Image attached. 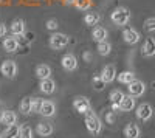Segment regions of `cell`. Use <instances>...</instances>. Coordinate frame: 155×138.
Returning <instances> with one entry per match:
<instances>
[{"instance_id":"cell-32","label":"cell","mask_w":155,"mask_h":138,"mask_svg":"<svg viewBox=\"0 0 155 138\" xmlns=\"http://www.w3.org/2000/svg\"><path fill=\"white\" fill-rule=\"evenodd\" d=\"M144 28H146L147 33H153V31H155V19H153V17L146 19V22H144Z\"/></svg>"},{"instance_id":"cell-16","label":"cell","mask_w":155,"mask_h":138,"mask_svg":"<svg viewBox=\"0 0 155 138\" xmlns=\"http://www.w3.org/2000/svg\"><path fill=\"white\" fill-rule=\"evenodd\" d=\"M141 54H143L144 58H153V54H155V41H153V37H147V39L144 41L143 47H141Z\"/></svg>"},{"instance_id":"cell-33","label":"cell","mask_w":155,"mask_h":138,"mask_svg":"<svg viewBox=\"0 0 155 138\" xmlns=\"http://www.w3.org/2000/svg\"><path fill=\"white\" fill-rule=\"evenodd\" d=\"M58 28H59V22H58L56 19H48V20H47V30L56 31Z\"/></svg>"},{"instance_id":"cell-21","label":"cell","mask_w":155,"mask_h":138,"mask_svg":"<svg viewBox=\"0 0 155 138\" xmlns=\"http://www.w3.org/2000/svg\"><path fill=\"white\" fill-rule=\"evenodd\" d=\"M17 123V115L16 112L12 110H3V115H2V123L0 124H5V126H12V124Z\"/></svg>"},{"instance_id":"cell-11","label":"cell","mask_w":155,"mask_h":138,"mask_svg":"<svg viewBox=\"0 0 155 138\" xmlns=\"http://www.w3.org/2000/svg\"><path fill=\"white\" fill-rule=\"evenodd\" d=\"M39 113H41L42 117L45 118H51L56 115V106L53 101H50V99H47V101H42L41 104V109H39Z\"/></svg>"},{"instance_id":"cell-19","label":"cell","mask_w":155,"mask_h":138,"mask_svg":"<svg viewBox=\"0 0 155 138\" xmlns=\"http://www.w3.org/2000/svg\"><path fill=\"white\" fill-rule=\"evenodd\" d=\"M92 37L95 42H102V41H107L109 37V31L104 28V27H99V25H96V27L93 28L92 31Z\"/></svg>"},{"instance_id":"cell-28","label":"cell","mask_w":155,"mask_h":138,"mask_svg":"<svg viewBox=\"0 0 155 138\" xmlns=\"http://www.w3.org/2000/svg\"><path fill=\"white\" fill-rule=\"evenodd\" d=\"M17 138H33V129L28 124H22L19 126V135Z\"/></svg>"},{"instance_id":"cell-12","label":"cell","mask_w":155,"mask_h":138,"mask_svg":"<svg viewBox=\"0 0 155 138\" xmlns=\"http://www.w3.org/2000/svg\"><path fill=\"white\" fill-rule=\"evenodd\" d=\"M9 31H11V34L12 36H23L25 34V31H27V23H25V20L23 19H16V20H12V23H11V27H9Z\"/></svg>"},{"instance_id":"cell-17","label":"cell","mask_w":155,"mask_h":138,"mask_svg":"<svg viewBox=\"0 0 155 138\" xmlns=\"http://www.w3.org/2000/svg\"><path fill=\"white\" fill-rule=\"evenodd\" d=\"M137 106V101H135V98L130 96V95H124L123 99H121V103H120V110L123 112H130L134 110Z\"/></svg>"},{"instance_id":"cell-38","label":"cell","mask_w":155,"mask_h":138,"mask_svg":"<svg viewBox=\"0 0 155 138\" xmlns=\"http://www.w3.org/2000/svg\"><path fill=\"white\" fill-rule=\"evenodd\" d=\"M2 115H3V110L0 109V123H2Z\"/></svg>"},{"instance_id":"cell-22","label":"cell","mask_w":155,"mask_h":138,"mask_svg":"<svg viewBox=\"0 0 155 138\" xmlns=\"http://www.w3.org/2000/svg\"><path fill=\"white\" fill-rule=\"evenodd\" d=\"M19 48V41L17 37H6V39L3 41V50L6 53H14L16 50Z\"/></svg>"},{"instance_id":"cell-25","label":"cell","mask_w":155,"mask_h":138,"mask_svg":"<svg viewBox=\"0 0 155 138\" xmlns=\"http://www.w3.org/2000/svg\"><path fill=\"white\" fill-rule=\"evenodd\" d=\"M17 135H19V126L17 124H12V126H8L0 133V138H17Z\"/></svg>"},{"instance_id":"cell-31","label":"cell","mask_w":155,"mask_h":138,"mask_svg":"<svg viewBox=\"0 0 155 138\" xmlns=\"http://www.w3.org/2000/svg\"><path fill=\"white\" fill-rule=\"evenodd\" d=\"M42 101L44 99H41V98H31V104H30V112L31 113H39V109H41Z\"/></svg>"},{"instance_id":"cell-2","label":"cell","mask_w":155,"mask_h":138,"mask_svg":"<svg viewBox=\"0 0 155 138\" xmlns=\"http://www.w3.org/2000/svg\"><path fill=\"white\" fill-rule=\"evenodd\" d=\"M130 11H129L126 6H118L112 11L110 14V20L116 25V27H124L130 22Z\"/></svg>"},{"instance_id":"cell-24","label":"cell","mask_w":155,"mask_h":138,"mask_svg":"<svg viewBox=\"0 0 155 138\" xmlns=\"http://www.w3.org/2000/svg\"><path fill=\"white\" fill-rule=\"evenodd\" d=\"M116 78H118V82H121V84H130L134 79H137L135 78V73L134 71H129V70H126V71H121L120 74H116Z\"/></svg>"},{"instance_id":"cell-23","label":"cell","mask_w":155,"mask_h":138,"mask_svg":"<svg viewBox=\"0 0 155 138\" xmlns=\"http://www.w3.org/2000/svg\"><path fill=\"white\" fill-rule=\"evenodd\" d=\"M36 76L39 79H47L51 76V67L47 64H39L36 67Z\"/></svg>"},{"instance_id":"cell-26","label":"cell","mask_w":155,"mask_h":138,"mask_svg":"<svg viewBox=\"0 0 155 138\" xmlns=\"http://www.w3.org/2000/svg\"><path fill=\"white\" fill-rule=\"evenodd\" d=\"M96 50H98V53H99L101 56H109V54L112 53V44H110V42H107V41L98 42Z\"/></svg>"},{"instance_id":"cell-3","label":"cell","mask_w":155,"mask_h":138,"mask_svg":"<svg viewBox=\"0 0 155 138\" xmlns=\"http://www.w3.org/2000/svg\"><path fill=\"white\" fill-rule=\"evenodd\" d=\"M70 42V37L65 34V33H53L50 36V39H48V45L51 50H62V48H65Z\"/></svg>"},{"instance_id":"cell-29","label":"cell","mask_w":155,"mask_h":138,"mask_svg":"<svg viewBox=\"0 0 155 138\" xmlns=\"http://www.w3.org/2000/svg\"><path fill=\"white\" fill-rule=\"evenodd\" d=\"M73 5L79 11H88L92 8V0H74Z\"/></svg>"},{"instance_id":"cell-13","label":"cell","mask_w":155,"mask_h":138,"mask_svg":"<svg viewBox=\"0 0 155 138\" xmlns=\"http://www.w3.org/2000/svg\"><path fill=\"white\" fill-rule=\"evenodd\" d=\"M123 96H124V93L121 90H112L110 95H109L110 104H112V112H115V113H118V112H120V103H121Z\"/></svg>"},{"instance_id":"cell-4","label":"cell","mask_w":155,"mask_h":138,"mask_svg":"<svg viewBox=\"0 0 155 138\" xmlns=\"http://www.w3.org/2000/svg\"><path fill=\"white\" fill-rule=\"evenodd\" d=\"M0 73H2L6 79H14L16 74H17V64L11 59L3 61L2 65H0Z\"/></svg>"},{"instance_id":"cell-1","label":"cell","mask_w":155,"mask_h":138,"mask_svg":"<svg viewBox=\"0 0 155 138\" xmlns=\"http://www.w3.org/2000/svg\"><path fill=\"white\" fill-rule=\"evenodd\" d=\"M84 117H85V127H87V130L92 135H99L102 132V121L93 112V109H90L88 112H85Z\"/></svg>"},{"instance_id":"cell-14","label":"cell","mask_w":155,"mask_h":138,"mask_svg":"<svg viewBox=\"0 0 155 138\" xmlns=\"http://www.w3.org/2000/svg\"><path fill=\"white\" fill-rule=\"evenodd\" d=\"M36 132H37L39 136H50L54 132V127H53V124L48 123V121H41V123H37V126H36Z\"/></svg>"},{"instance_id":"cell-27","label":"cell","mask_w":155,"mask_h":138,"mask_svg":"<svg viewBox=\"0 0 155 138\" xmlns=\"http://www.w3.org/2000/svg\"><path fill=\"white\" fill-rule=\"evenodd\" d=\"M30 104H31V98L30 96H25L20 104H19V110H20V113L22 115H30L31 112H30Z\"/></svg>"},{"instance_id":"cell-18","label":"cell","mask_w":155,"mask_h":138,"mask_svg":"<svg viewBox=\"0 0 155 138\" xmlns=\"http://www.w3.org/2000/svg\"><path fill=\"white\" fill-rule=\"evenodd\" d=\"M123 133H124L126 138H140L141 130H140V127L137 126L135 123H129V124H126Z\"/></svg>"},{"instance_id":"cell-6","label":"cell","mask_w":155,"mask_h":138,"mask_svg":"<svg viewBox=\"0 0 155 138\" xmlns=\"http://www.w3.org/2000/svg\"><path fill=\"white\" fill-rule=\"evenodd\" d=\"M73 109L78 112V113L84 115L85 112H88L92 109V104H90V99L87 96H76L73 99Z\"/></svg>"},{"instance_id":"cell-15","label":"cell","mask_w":155,"mask_h":138,"mask_svg":"<svg viewBox=\"0 0 155 138\" xmlns=\"http://www.w3.org/2000/svg\"><path fill=\"white\" fill-rule=\"evenodd\" d=\"M39 89H41L42 93L45 95H53L56 92V82L51 79V78H47V79H41V84H39Z\"/></svg>"},{"instance_id":"cell-8","label":"cell","mask_w":155,"mask_h":138,"mask_svg":"<svg viewBox=\"0 0 155 138\" xmlns=\"http://www.w3.org/2000/svg\"><path fill=\"white\" fill-rule=\"evenodd\" d=\"M61 65L65 71H74L78 68V58L73 53H67L64 54L61 59Z\"/></svg>"},{"instance_id":"cell-35","label":"cell","mask_w":155,"mask_h":138,"mask_svg":"<svg viewBox=\"0 0 155 138\" xmlns=\"http://www.w3.org/2000/svg\"><path fill=\"white\" fill-rule=\"evenodd\" d=\"M6 25H3V23H0V37H5L6 36Z\"/></svg>"},{"instance_id":"cell-37","label":"cell","mask_w":155,"mask_h":138,"mask_svg":"<svg viewBox=\"0 0 155 138\" xmlns=\"http://www.w3.org/2000/svg\"><path fill=\"white\" fill-rule=\"evenodd\" d=\"M64 2H65L67 5H73V2H74V0H64Z\"/></svg>"},{"instance_id":"cell-5","label":"cell","mask_w":155,"mask_h":138,"mask_svg":"<svg viewBox=\"0 0 155 138\" xmlns=\"http://www.w3.org/2000/svg\"><path fill=\"white\" fill-rule=\"evenodd\" d=\"M135 115L140 121H149L153 115V109L149 103H141L140 106H137V110H135Z\"/></svg>"},{"instance_id":"cell-34","label":"cell","mask_w":155,"mask_h":138,"mask_svg":"<svg viewBox=\"0 0 155 138\" xmlns=\"http://www.w3.org/2000/svg\"><path fill=\"white\" fill-rule=\"evenodd\" d=\"M115 120H116V113H115V112H109V113L106 115V121H107L109 124H113Z\"/></svg>"},{"instance_id":"cell-9","label":"cell","mask_w":155,"mask_h":138,"mask_svg":"<svg viewBox=\"0 0 155 138\" xmlns=\"http://www.w3.org/2000/svg\"><path fill=\"white\" fill-rule=\"evenodd\" d=\"M123 39H124V42L129 44V45H135V44L140 42L141 34H140V31L135 30V28H124V31H123Z\"/></svg>"},{"instance_id":"cell-7","label":"cell","mask_w":155,"mask_h":138,"mask_svg":"<svg viewBox=\"0 0 155 138\" xmlns=\"http://www.w3.org/2000/svg\"><path fill=\"white\" fill-rule=\"evenodd\" d=\"M127 90H129V95L137 98V96H143L144 92H146V84L143 81H138V79H134L130 84H127Z\"/></svg>"},{"instance_id":"cell-30","label":"cell","mask_w":155,"mask_h":138,"mask_svg":"<svg viewBox=\"0 0 155 138\" xmlns=\"http://www.w3.org/2000/svg\"><path fill=\"white\" fill-rule=\"evenodd\" d=\"M92 85H93V89L96 90V92H102L106 89V82L101 79V76L98 74V76H95L93 79H92Z\"/></svg>"},{"instance_id":"cell-36","label":"cell","mask_w":155,"mask_h":138,"mask_svg":"<svg viewBox=\"0 0 155 138\" xmlns=\"http://www.w3.org/2000/svg\"><path fill=\"white\" fill-rule=\"evenodd\" d=\"M84 59H85V62H92V54H90L88 51H85L84 53Z\"/></svg>"},{"instance_id":"cell-10","label":"cell","mask_w":155,"mask_h":138,"mask_svg":"<svg viewBox=\"0 0 155 138\" xmlns=\"http://www.w3.org/2000/svg\"><path fill=\"white\" fill-rule=\"evenodd\" d=\"M116 68H115V65H112V64H109V65H106L104 68L101 70V79L104 81L106 84H110V82H113L115 79H116Z\"/></svg>"},{"instance_id":"cell-20","label":"cell","mask_w":155,"mask_h":138,"mask_svg":"<svg viewBox=\"0 0 155 138\" xmlns=\"http://www.w3.org/2000/svg\"><path fill=\"white\" fill-rule=\"evenodd\" d=\"M101 19H102V17H101L99 12H96V11H88L87 14L84 16V23L88 25V27H93V25L96 27V25L101 22Z\"/></svg>"}]
</instances>
